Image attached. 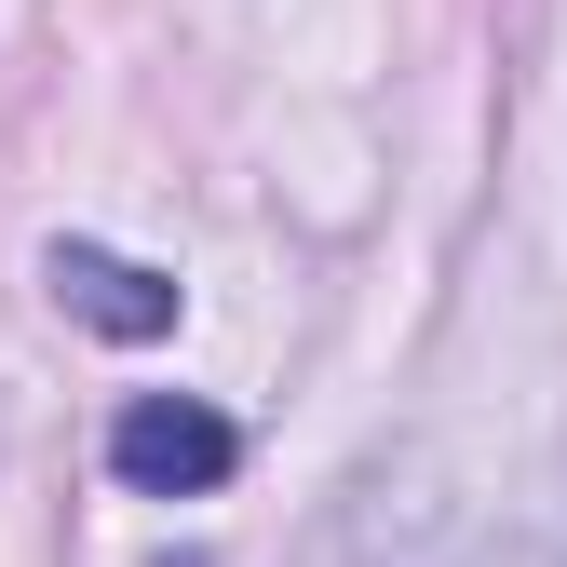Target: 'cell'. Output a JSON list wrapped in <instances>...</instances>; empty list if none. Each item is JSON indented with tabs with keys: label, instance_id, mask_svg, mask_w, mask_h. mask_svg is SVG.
<instances>
[{
	"label": "cell",
	"instance_id": "obj_1",
	"mask_svg": "<svg viewBox=\"0 0 567 567\" xmlns=\"http://www.w3.org/2000/svg\"><path fill=\"white\" fill-rule=\"evenodd\" d=\"M230 460H244V433L203 392H135L109 419V473L150 486V501H203V486H230Z\"/></svg>",
	"mask_w": 567,
	"mask_h": 567
},
{
	"label": "cell",
	"instance_id": "obj_2",
	"mask_svg": "<svg viewBox=\"0 0 567 567\" xmlns=\"http://www.w3.org/2000/svg\"><path fill=\"white\" fill-rule=\"evenodd\" d=\"M41 284H54V311H82L95 338H176V284L163 270H135V257H109V244H41Z\"/></svg>",
	"mask_w": 567,
	"mask_h": 567
}]
</instances>
